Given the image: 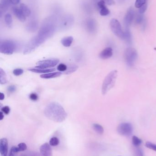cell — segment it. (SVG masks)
I'll return each mask as SVG.
<instances>
[{
  "label": "cell",
  "instance_id": "cell-7",
  "mask_svg": "<svg viewBox=\"0 0 156 156\" xmlns=\"http://www.w3.org/2000/svg\"><path fill=\"white\" fill-rule=\"evenodd\" d=\"M133 130L132 125L130 123L124 122L118 126L117 132L121 136L129 137L132 133Z\"/></svg>",
  "mask_w": 156,
  "mask_h": 156
},
{
  "label": "cell",
  "instance_id": "cell-16",
  "mask_svg": "<svg viewBox=\"0 0 156 156\" xmlns=\"http://www.w3.org/2000/svg\"><path fill=\"white\" fill-rule=\"evenodd\" d=\"M38 23L36 21L32 20L29 21L27 24L26 29L29 32H35L38 28Z\"/></svg>",
  "mask_w": 156,
  "mask_h": 156
},
{
  "label": "cell",
  "instance_id": "cell-1",
  "mask_svg": "<svg viewBox=\"0 0 156 156\" xmlns=\"http://www.w3.org/2000/svg\"><path fill=\"white\" fill-rule=\"evenodd\" d=\"M56 29L55 20L53 17H48L44 21L38 34L25 46L24 54L28 55L35 51L48 39L53 36Z\"/></svg>",
  "mask_w": 156,
  "mask_h": 156
},
{
  "label": "cell",
  "instance_id": "cell-45",
  "mask_svg": "<svg viewBox=\"0 0 156 156\" xmlns=\"http://www.w3.org/2000/svg\"><path fill=\"white\" fill-rule=\"evenodd\" d=\"M103 1H105V3L109 5H113L115 4L114 1L113 0H103Z\"/></svg>",
  "mask_w": 156,
  "mask_h": 156
},
{
  "label": "cell",
  "instance_id": "cell-18",
  "mask_svg": "<svg viewBox=\"0 0 156 156\" xmlns=\"http://www.w3.org/2000/svg\"><path fill=\"white\" fill-rule=\"evenodd\" d=\"M124 40L128 44H131L132 43V36L129 28H125L124 32Z\"/></svg>",
  "mask_w": 156,
  "mask_h": 156
},
{
  "label": "cell",
  "instance_id": "cell-28",
  "mask_svg": "<svg viewBox=\"0 0 156 156\" xmlns=\"http://www.w3.org/2000/svg\"><path fill=\"white\" fill-rule=\"evenodd\" d=\"M146 19L145 18L143 14L139 13L136 17L135 22H136L137 24L141 25L143 23V21H144Z\"/></svg>",
  "mask_w": 156,
  "mask_h": 156
},
{
  "label": "cell",
  "instance_id": "cell-14",
  "mask_svg": "<svg viewBox=\"0 0 156 156\" xmlns=\"http://www.w3.org/2000/svg\"><path fill=\"white\" fill-rule=\"evenodd\" d=\"M73 20L72 17H66L62 20L60 23V27L62 29H66L68 28L73 23Z\"/></svg>",
  "mask_w": 156,
  "mask_h": 156
},
{
  "label": "cell",
  "instance_id": "cell-24",
  "mask_svg": "<svg viewBox=\"0 0 156 156\" xmlns=\"http://www.w3.org/2000/svg\"><path fill=\"white\" fill-rule=\"evenodd\" d=\"M7 82V75L2 68H0V83L1 85L5 84Z\"/></svg>",
  "mask_w": 156,
  "mask_h": 156
},
{
  "label": "cell",
  "instance_id": "cell-22",
  "mask_svg": "<svg viewBox=\"0 0 156 156\" xmlns=\"http://www.w3.org/2000/svg\"><path fill=\"white\" fill-rule=\"evenodd\" d=\"M19 8L26 17H29L31 13V12L29 8L24 4H21Z\"/></svg>",
  "mask_w": 156,
  "mask_h": 156
},
{
  "label": "cell",
  "instance_id": "cell-43",
  "mask_svg": "<svg viewBox=\"0 0 156 156\" xmlns=\"http://www.w3.org/2000/svg\"><path fill=\"white\" fill-rule=\"evenodd\" d=\"M105 4V2L103 0H101V1L98 2V6L100 9L102 8L103 7H106Z\"/></svg>",
  "mask_w": 156,
  "mask_h": 156
},
{
  "label": "cell",
  "instance_id": "cell-8",
  "mask_svg": "<svg viewBox=\"0 0 156 156\" xmlns=\"http://www.w3.org/2000/svg\"><path fill=\"white\" fill-rule=\"evenodd\" d=\"M59 63V60L58 59H50L46 60H42L38 62L37 64L36 68L48 69L55 66Z\"/></svg>",
  "mask_w": 156,
  "mask_h": 156
},
{
  "label": "cell",
  "instance_id": "cell-2",
  "mask_svg": "<svg viewBox=\"0 0 156 156\" xmlns=\"http://www.w3.org/2000/svg\"><path fill=\"white\" fill-rule=\"evenodd\" d=\"M44 114L49 119L56 122H63L67 115L62 106L55 102L50 103L46 106Z\"/></svg>",
  "mask_w": 156,
  "mask_h": 156
},
{
  "label": "cell",
  "instance_id": "cell-39",
  "mask_svg": "<svg viewBox=\"0 0 156 156\" xmlns=\"http://www.w3.org/2000/svg\"><path fill=\"white\" fill-rule=\"evenodd\" d=\"M17 153L16 146H13L10 150V153L8 156H16Z\"/></svg>",
  "mask_w": 156,
  "mask_h": 156
},
{
  "label": "cell",
  "instance_id": "cell-21",
  "mask_svg": "<svg viewBox=\"0 0 156 156\" xmlns=\"http://www.w3.org/2000/svg\"><path fill=\"white\" fill-rule=\"evenodd\" d=\"M10 2L9 0H1V13L2 15L3 12H5L9 7Z\"/></svg>",
  "mask_w": 156,
  "mask_h": 156
},
{
  "label": "cell",
  "instance_id": "cell-26",
  "mask_svg": "<svg viewBox=\"0 0 156 156\" xmlns=\"http://www.w3.org/2000/svg\"><path fill=\"white\" fill-rule=\"evenodd\" d=\"M4 20L7 26L9 28H12V19L11 14L9 13L6 14L4 17Z\"/></svg>",
  "mask_w": 156,
  "mask_h": 156
},
{
  "label": "cell",
  "instance_id": "cell-29",
  "mask_svg": "<svg viewBox=\"0 0 156 156\" xmlns=\"http://www.w3.org/2000/svg\"><path fill=\"white\" fill-rule=\"evenodd\" d=\"M16 149L17 152H23V151H25L27 149V145L24 142L19 143L17 145V147H16Z\"/></svg>",
  "mask_w": 156,
  "mask_h": 156
},
{
  "label": "cell",
  "instance_id": "cell-27",
  "mask_svg": "<svg viewBox=\"0 0 156 156\" xmlns=\"http://www.w3.org/2000/svg\"><path fill=\"white\" fill-rule=\"evenodd\" d=\"M142 142V140L138 138V137L135 136L132 137V144L135 147H138Z\"/></svg>",
  "mask_w": 156,
  "mask_h": 156
},
{
  "label": "cell",
  "instance_id": "cell-34",
  "mask_svg": "<svg viewBox=\"0 0 156 156\" xmlns=\"http://www.w3.org/2000/svg\"><path fill=\"white\" fill-rule=\"evenodd\" d=\"M67 65L64 64H60L57 67V70L58 71L60 72H63L67 70Z\"/></svg>",
  "mask_w": 156,
  "mask_h": 156
},
{
  "label": "cell",
  "instance_id": "cell-11",
  "mask_svg": "<svg viewBox=\"0 0 156 156\" xmlns=\"http://www.w3.org/2000/svg\"><path fill=\"white\" fill-rule=\"evenodd\" d=\"M8 149V141L6 138H1L0 140V153L1 156H7Z\"/></svg>",
  "mask_w": 156,
  "mask_h": 156
},
{
  "label": "cell",
  "instance_id": "cell-3",
  "mask_svg": "<svg viewBox=\"0 0 156 156\" xmlns=\"http://www.w3.org/2000/svg\"><path fill=\"white\" fill-rule=\"evenodd\" d=\"M118 76V71L114 70L111 71L105 78L102 86V93L106 94L110 90L113 88L116 83Z\"/></svg>",
  "mask_w": 156,
  "mask_h": 156
},
{
  "label": "cell",
  "instance_id": "cell-37",
  "mask_svg": "<svg viewBox=\"0 0 156 156\" xmlns=\"http://www.w3.org/2000/svg\"><path fill=\"white\" fill-rule=\"evenodd\" d=\"M75 52V57L76 60H81L83 57V54L81 51L76 50Z\"/></svg>",
  "mask_w": 156,
  "mask_h": 156
},
{
  "label": "cell",
  "instance_id": "cell-41",
  "mask_svg": "<svg viewBox=\"0 0 156 156\" xmlns=\"http://www.w3.org/2000/svg\"><path fill=\"white\" fill-rule=\"evenodd\" d=\"M29 98L32 101H36L38 99V95L36 93H31L29 95Z\"/></svg>",
  "mask_w": 156,
  "mask_h": 156
},
{
  "label": "cell",
  "instance_id": "cell-32",
  "mask_svg": "<svg viewBox=\"0 0 156 156\" xmlns=\"http://www.w3.org/2000/svg\"><path fill=\"white\" fill-rule=\"evenodd\" d=\"M146 3V0H136L135 7L140 8L142 6Z\"/></svg>",
  "mask_w": 156,
  "mask_h": 156
},
{
  "label": "cell",
  "instance_id": "cell-13",
  "mask_svg": "<svg viewBox=\"0 0 156 156\" xmlns=\"http://www.w3.org/2000/svg\"><path fill=\"white\" fill-rule=\"evenodd\" d=\"M113 54V49L111 47H107L100 52L99 56L102 59H107L112 57Z\"/></svg>",
  "mask_w": 156,
  "mask_h": 156
},
{
  "label": "cell",
  "instance_id": "cell-19",
  "mask_svg": "<svg viewBox=\"0 0 156 156\" xmlns=\"http://www.w3.org/2000/svg\"><path fill=\"white\" fill-rule=\"evenodd\" d=\"M28 70L34 72V73H44V74L50 73V72H52L55 70V69L54 68L43 69V68H30Z\"/></svg>",
  "mask_w": 156,
  "mask_h": 156
},
{
  "label": "cell",
  "instance_id": "cell-17",
  "mask_svg": "<svg viewBox=\"0 0 156 156\" xmlns=\"http://www.w3.org/2000/svg\"><path fill=\"white\" fill-rule=\"evenodd\" d=\"M62 73L60 72H52L50 73L44 74L40 75V77L43 79H51V78H56V77H59Z\"/></svg>",
  "mask_w": 156,
  "mask_h": 156
},
{
  "label": "cell",
  "instance_id": "cell-48",
  "mask_svg": "<svg viewBox=\"0 0 156 156\" xmlns=\"http://www.w3.org/2000/svg\"><path fill=\"white\" fill-rule=\"evenodd\" d=\"M5 95L4 94L2 93H1V95H0V99L2 101L3 99H4Z\"/></svg>",
  "mask_w": 156,
  "mask_h": 156
},
{
  "label": "cell",
  "instance_id": "cell-40",
  "mask_svg": "<svg viewBox=\"0 0 156 156\" xmlns=\"http://www.w3.org/2000/svg\"><path fill=\"white\" fill-rule=\"evenodd\" d=\"M1 111L3 113L5 114L6 115H8L9 113V112H10V108L8 106H4V107L1 108Z\"/></svg>",
  "mask_w": 156,
  "mask_h": 156
},
{
  "label": "cell",
  "instance_id": "cell-25",
  "mask_svg": "<svg viewBox=\"0 0 156 156\" xmlns=\"http://www.w3.org/2000/svg\"><path fill=\"white\" fill-rule=\"evenodd\" d=\"M93 127L94 130L98 134L102 135L103 133L104 129L101 125L97 123H95L93 124Z\"/></svg>",
  "mask_w": 156,
  "mask_h": 156
},
{
  "label": "cell",
  "instance_id": "cell-5",
  "mask_svg": "<svg viewBox=\"0 0 156 156\" xmlns=\"http://www.w3.org/2000/svg\"><path fill=\"white\" fill-rule=\"evenodd\" d=\"M137 57L138 53L135 48L130 47L125 49L124 52V58L128 66H133Z\"/></svg>",
  "mask_w": 156,
  "mask_h": 156
},
{
  "label": "cell",
  "instance_id": "cell-12",
  "mask_svg": "<svg viewBox=\"0 0 156 156\" xmlns=\"http://www.w3.org/2000/svg\"><path fill=\"white\" fill-rule=\"evenodd\" d=\"M41 156H52V151L51 146L48 143H45L40 147Z\"/></svg>",
  "mask_w": 156,
  "mask_h": 156
},
{
  "label": "cell",
  "instance_id": "cell-33",
  "mask_svg": "<svg viewBox=\"0 0 156 156\" xmlns=\"http://www.w3.org/2000/svg\"><path fill=\"white\" fill-rule=\"evenodd\" d=\"M110 12L106 7H103L102 8L100 9V14L102 16H106L110 14Z\"/></svg>",
  "mask_w": 156,
  "mask_h": 156
},
{
  "label": "cell",
  "instance_id": "cell-35",
  "mask_svg": "<svg viewBox=\"0 0 156 156\" xmlns=\"http://www.w3.org/2000/svg\"><path fill=\"white\" fill-rule=\"evenodd\" d=\"M135 156H144L143 151L141 149L138 147H136L135 150Z\"/></svg>",
  "mask_w": 156,
  "mask_h": 156
},
{
  "label": "cell",
  "instance_id": "cell-42",
  "mask_svg": "<svg viewBox=\"0 0 156 156\" xmlns=\"http://www.w3.org/2000/svg\"><path fill=\"white\" fill-rule=\"evenodd\" d=\"M146 8H147V4L146 3L142 6V7H141L139 8V13L142 14H144L146 11Z\"/></svg>",
  "mask_w": 156,
  "mask_h": 156
},
{
  "label": "cell",
  "instance_id": "cell-23",
  "mask_svg": "<svg viewBox=\"0 0 156 156\" xmlns=\"http://www.w3.org/2000/svg\"><path fill=\"white\" fill-rule=\"evenodd\" d=\"M78 66L76 64H71L67 66V70L64 72V73L66 75H69L72 74L74 72L76 71L78 69Z\"/></svg>",
  "mask_w": 156,
  "mask_h": 156
},
{
  "label": "cell",
  "instance_id": "cell-30",
  "mask_svg": "<svg viewBox=\"0 0 156 156\" xmlns=\"http://www.w3.org/2000/svg\"><path fill=\"white\" fill-rule=\"evenodd\" d=\"M50 145L51 146H56L59 144V139L56 137H53L50 140Z\"/></svg>",
  "mask_w": 156,
  "mask_h": 156
},
{
  "label": "cell",
  "instance_id": "cell-20",
  "mask_svg": "<svg viewBox=\"0 0 156 156\" xmlns=\"http://www.w3.org/2000/svg\"><path fill=\"white\" fill-rule=\"evenodd\" d=\"M73 41V38L72 37H66L62 39L61 43L65 47H69L72 44Z\"/></svg>",
  "mask_w": 156,
  "mask_h": 156
},
{
  "label": "cell",
  "instance_id": "cell-44",
  "mask_svg": "<svg viewBox=\"0 0 156 156\" xmlns=\"http://www.w3.org/2000/svg\"><path fill=\"white\" fill-rule=\"evenodd\" d=\"M16 90V87L14 86H9L8 89V91L10 93H13L15 92Z\"/></svg>",
  "mask_w": 156,
  "mask_h": 156
},
{
  "label": "cell",
  "instance_id": "cell-38",
  "mask_svg": "<svg viewBox=\"0 0 156 156\" xmlns=\"http://www.w3.org/2000/svg\"><path fill=\"white\" fill-rule=\"evenodd\" d=\"M24 73V70L21 68H16L13 71V75L15 76H20L21 75H23Z\"/></svg>",
  "mask_w": 156,
  "mask_h": 156
},
{
  "label": "cell",
  "instance_id": "cell-31",
  "mask_svg": "<svg viewBox=\"0 0 156 156\" xmlns=\"http://www.w3.org/2000/svg\"><path fill=\"white\" fill-rule=\"evenodd\" d=\"M20 156H40L38 152L29 151L21 154Z\"/></svg>",
  "mask_w": 156,
  "mask_h": 156
},
{
  "label": "cell",
  "instance_id": "cell-6",
  "mask_svg": "<svg viewBox=\"0 0 156 156\" xmlns=\"http://www.w3.org/2000/svg\"><path fill=\"white\" fill-rule=\"evenodd\" d=\"M110 27L114 35L122 39H124V32L122 29L120 22L116 19H112L110 22Z\"/></svg>",
  "mask_w": 156,
  "mask_h": 156
},
{
  "label": "cell",
  "instance_id": "cell-15",
  "mask_svg": "<svg viewBox=\"0 0 156 156\" xmlns=\"http://www.w3.org/2000/svg\"><path fill=\"white\" fill-rule=\"evenodd\" d=\"M13 13L16 16L17 19L22 22H24L26 20V17L25 15H24L23 12L20 10V9L14 7L12 9Z\"/></svg>",
  "mask_w": 156,
  "mask_h": 156
},
{
  "label": "cell",
  "instance_id": "cell-49",
  "mask_svg": "<svg viewBox=\"0 0 156 156\" xmlns=\"http://www.w3.org/2000/svg\"><path fill=\"white\" fill-rule=\"evenodd\" d=\"M120 2H123L125 1V0H118Z\"/></svg>",
  "mask_w": 156,
  "mask_h": 156
},
{
  "label": "cell",
  "instance_id": "cell-4",
  "mask_svg": "<svg viewBox=\"0 0 156 156\" xmlns=\"http://www.w3.org/2000/svg\"><path fill=\"white\" fill-rule=\"evenodd\" d=\"M17 47V44L14 41L6 40L1 43L0 52L5 55H12L16 49Z\"/></svg>",
  "mask_w": 156,
  "mask_h": 156
},
{
  "label": "cell",
  "instance_id": "cell-36",
  "mask_svg": "<svg viewBox=\"0 0 156 156\" xmlns=\"http://www.w3.org/2000/svg\"><path fill=\"white\" fill-rule=\"evenodd\" d=\"M146 146L148 148L154 150L156 152V145L149 142H147L146 143Z\"/></svg>",
  "mask_w": 156,
  "mask_h": 156
},
{
  "label": "cell",
  "instance_id": "cell-47",
  "mask_svg": "<svg viewBox=\"0 0 156 156\" xmlns=\"http://www.w3.org/2000/svg\"><path fill=\"white\" fill-rule=\"evenodd\" d=\"M4 115L3 113L2 112V111H1L0 112V120H2L4 118Z\"/></svg>",
  "mask_w": 156,
  "mask_h": 156
},
{
  "label": "cell",
  "instance_id": "cell-9",
  "mask_svg": "<svg viewBox=\"0 0 156 156\" xmlns=\"http://www.w3.org/2000/svg\"><path fill=\"white\" fill-rule=\"evenodd\" d=\"M135 12L132 8L128 9L124 18V23L125 28H129L134 18Z\"/></svg>",
  "mask_w": 156,
  "mask_h": 156
},
{
  "label": "cell",
  "instance_id": "cell-46",
  "mask_svg": "<svg viewBox=\"0 0 156 156\" xmlns=\"http://www.w3.org/2000/svg\"><path fill=\"white\" fill-rule=\"evenodd\" d=\"M10 3L13 5H17L19 3L20 0H9Z\"/></svg>",
  "mask_w": 156,
  "mask_h": 156
},
{
  "label": "cell",
  "instance_id": "cell-10",
  "mask_svg": "<svg viewBox=\"0 0 156 156\" xmlns=\"http://www.w3.org/2000/svg\"><path fill=\"white\" fill-rule=\"evenodd\" d=\"M85 27L88 32L93 34L97 31V24L96 21L93 19H89L86 21Z\"/></svg>",
  "mask_w": 156,
  "mask_h": 156
}]
</instances>
